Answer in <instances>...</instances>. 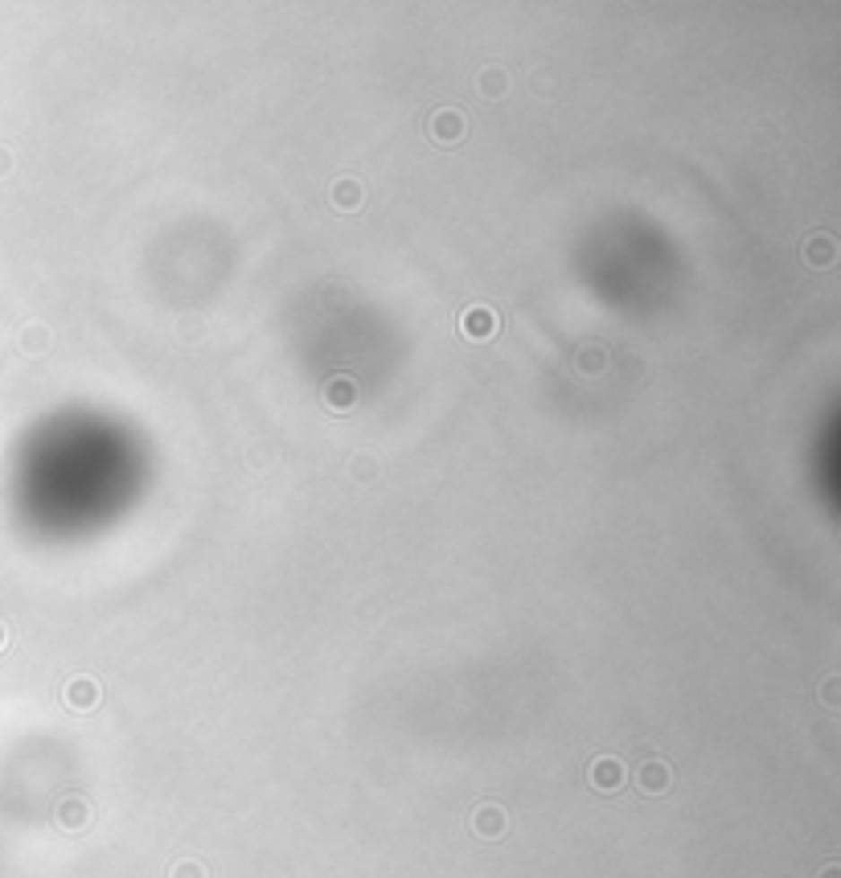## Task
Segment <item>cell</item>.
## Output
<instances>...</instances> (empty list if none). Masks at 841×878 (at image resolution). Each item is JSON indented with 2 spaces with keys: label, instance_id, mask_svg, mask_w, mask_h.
<instances>
[{
  "label": "cell",
  "instance_id": "cell-1",
  "mask_svg": "<svg viewBox=\"0 0 841 878\" xmlns=\"http://www.w3.org/2000/svg\"><path fill=\"white\" fill-rule=\"evenodd\" d=\"M624 763L616 760V755H600V760H591V768H587V780H591V788L595 792H616L620 784H624Z\"/></svg>",
  "mask_w": 841,
  "mask_h": 878
},
{
  "label": "cell",
  "instance_id": "cell-2",
  "mask_svg": "<svg viewBox=\"0 0 841 878\" xmlns=\"http://www.w3.org/2000/svg\"><path fill=\"white\" fill-rule=\"evenodd\" d=\"M460 328H464V337L473 341H489L501 328V320H497V312L489 309V304H473V309L460 317Z\"/></svg>",
  "mask_w": 841,
  "mask_h": 878
},
{
  "label": "cell",
  "instance_id": "cell-3",
  "mask_svg": "<svg viewBox=\"0 0 841 878\" xmlns=\"http://www.w3.org/2000/svg\"><path fill=\"white\" fill-rule=\"evenodd\" d=\"M320 403L329 406V411H337V415H345L349 406L358 403V382H353L349 374L329 378V382H325V395H320Z\"/></svg>",
  "mask_w": 841,
  "mask_h": 878
},
{
  "label": "cell",
  "instance_id": "cell-4",
  "mask_svg": "<svg viewBox=\"0 0 841 878\" xmlns=\"http://www.w3.org/2000/svg\"><path fill=\"white\" fill-rule=\"evenodd\" d=\"M637 784H640V792H648V796H661V792L673 784V772H669L665 760H645L640 763V772H637Z\"/></svg>",
  "mask_w": 841,
  "mask_h": 878
},
{
  "label": "cell",
  "instance_id": "cell-5",
  "mask_svg": "<svg viewBox=\"0 0 841 878\" xmlns=\"http://www.w3.org/2000/svg\"><path fill=\"white\" fill-rule=\"evenodd\" d=\"M66 706L70 710H95L99 706V682L95 677H70V685H66Z\"/></svg>",
  "mask_w": 841,
  "mask_h": 878
},
{
  "label": "cell",
  "instance_id": "cell-6",
  "mask_svg": "<svg viewBox=\"0 0 841 878\" xmlns=\"http://www.w3.org/2000/svg\"><path fill=\"white\" fill-rule=\"evenodd\" d=\"M54 817H58V825H62V830L78 833V830H87L95 813H91V804L82 801V796H66V801L58 804V813H54Z\"/></svg>",
  "mask_w": 841,
  "mask_h": 878
},
{
  "label": "cell",
  "instance_id": "cell-7",
  "mask_svg": "<svg viewBox=\"0 0 841 878\" xmlns=\"http://www.w3.org/2000/svg\"><path fill=\"white\" fill-rule=\"evenodd\" d=\"M505 825H509V817H505L501 804H481V809L473 813V830L481 833V838H489V841L501 838Z\"/></svg>",
  "mask_w": 841,
  "mask_h": 878
},
{
  "label": "cell",
  "instance_id": "cell-8",
  "mask_svg": "<svg viewBox=\"0 0 841 878\" xmlns=\"http://www.w3.org/2000/svg\"><path fill=\"white\" fill-rule=\"evenodd\" d=\"M801 259L809 263V267H829V263L837 259V242H833L829 234H812V239H804Z\"/></svg>",
  "mask_w": 841,
  "mask_h": 878
},
{
  "label": "cell",
  "instance_id": "cell-9",
  "mask_svg": "<svg viewBox=\"0 0 841 878\" xmlns=\"http://www.w3.org/2000/svg\"><path fill=\"white\" fill-rule=\"evenodd\" d=\"M431 135H436L439 144H455V140L464 135V116H460V111H452V107L436 111V116H431Z\"/></svg>",
  "mask_w": 841,
  "mask_h": 878
},
{
  "label": "cell",
  "instance_id": "cell-10",
  "mask_svg": "<svg viewBox=\"0 0 841 878\" xmlns=\"http://www.w3.org/2000/svg\"><path fill=\"white\" fill-rule=\"evenodd\" d=\"M361 202H366V189H361V181H353V177H341V181L333 185V205H337V210H358Z\"/></svg>",
  "mask_w": 841,
  "mask_h": 878
},
{
  "label": "cell",
  "instance_id": "cell-11",
  "mask_svg": "<svg viewBox=\"0 0 841 878\" xmlns=\"http://www.w3.org/2000/svg\"><path fill=\"white\" fill-rule=\"evenodd\" d=\"M476 87H481L484 99H501L505 95V70L501 66H484L481 78H476Z\"/></svg>",
  "mask_w": 841,
  "mask_h": 878
},
{
  "label": "cell",
  "instance_id": "cell-12",
  "mask_svg": "<svg viewBox=\"0 0 841 878\" xmlns=\"http://www.w3.org/2000/svg\"><path fill=\"white\" fill-rule=\"evenodd\" d=\"M173 878H205V866L197 858H185L173 866Z\"/></svg>",
  "mask_w": 841,
  "mask_h": 878
},
{
  "label": "cell",
  "instance_id": "cell-13",
  "mask_svg": "<svg viewBox=\"0 0 841 878\" xmlns=\"http://www.w3.org/2000/svg\"><path fill=\"white\" fill-rule=\"evenodd\" d=\"M349 473L358 476V481H374V473H377V464L369 460V456H358V460L349 464Z\"/></svg>",
  "mask_w": 841,
  "mask_h": 878
},
{
  "label": "cell",
  "instance_id": "cell-14",
  "mask_svg": "<svg viewBox=\"0 0 841 878\" xmlns=\"http://www.w3.org/2000/svg\"><path fill=\"white\" fill-rule=\"evenodd\" d=\"M25 337L33 341V353H41V345H46V328H41V325H33L30 333H25Z\"/></svg>",
  "mask_w": 841,
  "mask_h": 878
},
{
  "label": "cell",
  "instance_id": "cell-15",
  "mask_svg": "<svg viewBox=\"0 0 841 878\" xmlns=\"http://www.w3.org/2000/svg\"><path fill=\"white\" fill-rule=\"evenodd\" d=\"M575 366H583V369H600V366H603V353H583V361H575Z\"/></svg>",
  "mask_w": 841,
  "mask_h": 878
},
{
  "label": "cell",
  "instance_id": "cell-16",
  "mask_svg": "<svg viewBox=\"0 0 841 878\" xmlns=\"http://www.w3.org/2000/svg\"><path fill=\"white\" fill-rule=\"evenodd\" d=\"M825 706H837V677L825 682Z\"/></svg>",
  "mask_w": 841,
  "mask_h": 878
},
{
  "label": "cell",
  "instance_id": "cell-17",
  "mask_svg": "<svg viewBox=\"0 0 841 878\" xmlns=\"http://www.w3.org/2000/svg\"><path fill=\"white\" fill-rule=\"evenodd\" d=\"M821 878H841V866H837V862H829V866L821 870Z\"/></svg>",
  "mask_w": 841,
  "mask_h": 878
},
{
  "label": "cell",
  "instance_id": "cell-18",
  "mask_svg": "<svg viewBox=\"0 0 841 878\" xmlns=\"http://www.w3.org/2000/svg\"><path fill=\"white\" fill-rule=\"evenodd\" d=\"M0 645H4V628H0Z\"/></svg>",
  "mask_w": 841,
  "mask_h": 878
}]
</instances>
